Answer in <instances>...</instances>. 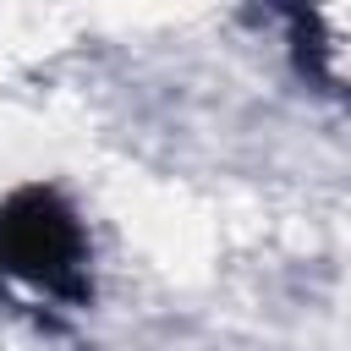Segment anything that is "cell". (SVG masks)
Listing matches in <instances>:
<instances>
[{
	"label": "cell",
	"mask_w": 351,
	"mask_h": 351,
	"mask_svg": "<svg viewBox=\"0 0 351 351\" xmlns=\"http://www.w3.org/2000/svg\"><path fill=\"white\" fill-rule=\"evenodd\" d=\"M0 274L49 302L88 307V230L60 186L27 181L0 197Z\"/></svg>",
	"instance_id": "cell-1"
}]
</instances>
